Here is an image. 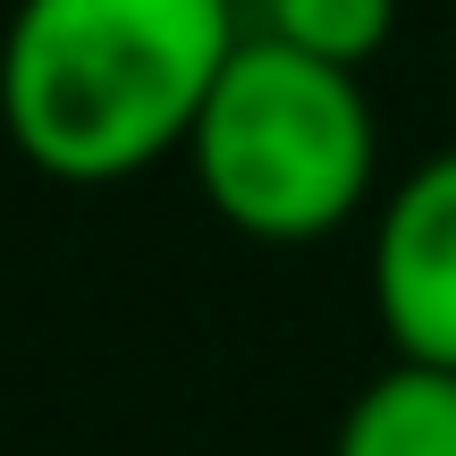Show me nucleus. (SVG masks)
<instances>
[{"label": "nucleus", "mask_w": 456, "mask_h": 456, "mask_svg": "<svg viewBox=\"0 0 456 456\" xmlns=\"http://www.w3.org/2000/svg\"><path fill=\"white\" fill-rule=\"evenodd\" d=\"M237 0H9L0 135L51 186H127L186 152Z\"/></svg>", "instance_id": "obj_1"}, {"label": "nucleus", "mask_w": 456, "mask_h": 456, "mask_svg": "<svg viewBox=\"0 0 456 456\" xmlns=\"http://www.w3.org/2000/svg\"><path fill=\"white\" fill-rule=\"evenodd\" d=\"M186 169L220 228L254 245H322L372 203L380 110L363 77L237 34L186 127Z\"/></svg>", "instance_id": "obj_2"}, {"label": "nucleus", "mask_w": 456, "mask_h": 456, "mask_svg": "<svg viewBox=\"0 0 456 456\" xmlns=\"http://www.w3.org/2000/svg\"><path fill=\"white\" fill-rule=\"evenodd\" d=\"M372 313L397 363L456 372V144L389 186L372 220Z\"/></svg>", "instance_id": "obj_3"}, {"label": "nucleus", "mask_w": 456, "mask_h": 456, "mask_svg": "<svg viewBox=\"0 0 456 456\" xmlns=\"http://www.w3.org/2000/svg\"><path fill=\"white\" fill-rule=\"evenodd\" d=\"M330 456H456V372L389 363L346 397Z\"/></svg>", "instance_id": "obj_4"}, {"label": "nucleus", "mask_w": 456, "mask_h": 456, "mask_svg": "<svg viewBox=\"0 0 456 456\" xmlns=\"http://www.w3.org/2000/svg\"><path fill=\"white\" fill-rule=\"evenodd\" d=\"M397 9H406V0H254V26L245 34L288 43V51H305V60H322V68L363 77V68L389 51Z\"/></svg>", "instance_id": "obj_5"}]
</instances>
